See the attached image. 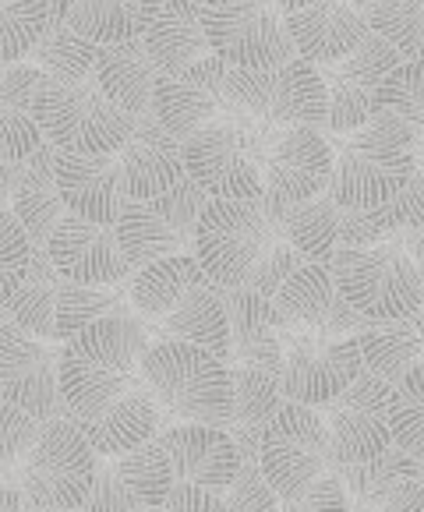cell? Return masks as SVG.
I'll list each match as a JSON object with an SVG mask.
<instances>
[{
	"instance_id": "18",
	"label": "cell",
	"mask_w": 424,
	"mask_h": 512,
	"mask_svg": "<svg viewBox=\"0 0 424 512\" xmlns=\"http://www.w3.org/2000/svg\"><path fill=\"white\" fill-rule=\"evenodd\" d=\"M227 71L230 64L216 53H209L205 61L191 64L181 75H170L156 85V99H152V113L174 131L181 142H188L195 131L205 124L230 117L227 103Z\"/></svg>"
},
{
	"instance_id": "19",
	"label": "cell",
	"mask_w": 424,
	"mask_h": 512,
	"mask_svg": "<svg viewBox=\"0 0 424 512\" xmlns=\"http://www.w3.org/2000/svg\"><path fill=\"white\" fill-rule=\"evenodd\" d=\"M53 265L71 283H124L135 276L114 223H92L82 216H64V223L53 230L50 244Z\"/></svg>"
},
{
	"instance_id": "57",
	"label": "cell",
	"mask_w": 424,
	"mask_h": 512,
	"mask_svg": "<svg viewBox=\"0 0 424 512\" xmlns=\"http://www.w3.org/2000/svg\"><path fill=\"white\" fill-rule=\"evenodd\" d=\"M354 4H357V8L368 11V8H375V4H382V0H354Z\"/></svg>"
},
{
	"instance_id": "26",
	"label": "cell",
	"mask_w": 424,
	"mask_h": 512,
	"mask_svg": "<svg viewBox=\"0 0 424 512\" xmlns=\"http://www.w3.org/2000/svg\"><path fill=\"white\" fill-rule=\"evenodd\" d=\"M287 29L297 57H308L318 68L354 53L371 36L368 11L354 0H315L301 11H287Z\"/></svg>"
},
{
	"instance_id": "20",
	"label": "cell",
	"mask_w": 424,
	"mask_h": 512,
	"mask_svg": "<svg viewBox=\"0 0 424 512\" xmlns=\"http://www.w3.org/2000/svg\"><path fill=\"white\" fill-rule=\"evenodd\" d=\"M159 445L167 449L177 484H198V488L227 491L244 467L234 435L212 424H174L159 431Z\"/></svg>"
},
{
	"instance_id": "25",
	"label": "cell",
	"mask_w": 424,
	"mask_h": 512,
	"mask_svg": "<svg viewBox=\"0 0 424 512\" xmlns=\"http://www.w3.org/2000/svg\"><path fill=\"white\" fill-rule=\"evenodd\" d=\"M280 315L294 325H308L318 332H361L364 315L347 301L329 265L304 262L273 297Z\"/></svg>"
},
{
	"instance_id": "53",
	"label": "cell",
	"mask_w": 424,
	"mask_h": 512,
	"mask_svg": "<svg viewBox=\"0 0 424 512\" xmlns=\"http://www.w3.org/2000/svg\"><path fill=\"white\" fill-rule=\"evenodd\" d=\"M0 512H29V502H25L22 488L4 484V491H0Z\"/></svg>"
},
{
	"instance_id": "40",
	"label": "cell",
	"mask_w": 424,
	"mask_h": 512,
	"mask_svg": "<svg viewBox=\"0 0 424 512\" xmlns=\"http://www.w3.org/2000/svg\"><path fill=\"white\" fill-rule=\"evenodd\" d=\"M68 25L96 46L138 39V32H142V0H71Z\"/></svg>"
},
{
	"instance_id": "35",
	"label": "cell",
	"mask_w": 424,
	"mask_h": 512,
	"mask_svg": "<svg viewBox=\"0 0 424 512\" xmlns=\"http://www.w3.org/2000/svg\"><path fill=\"white\" fill-rule=\"evenodd\" d=\"M333 474L343 481L350 495V505H371L382 502V498L396 495L403 484L421 481L424 463L410 452H403L400 445H389L386 452L371 456L364 463H343V467H333Z\"/></svg>"
},
{
	"instance_id": "49",
	"label": "cell",
	"mask_w": 424,
	"mask_h": 512,
	"mask_svg": "<svg viewBox=\"0 0 424 512\" xmlns=\"http://www.w3.org/2000/svg\"><path fill=\"white\" fill-rule=\"evenodd\" d=\"M50 75H46L39 64L18 61L8 64L4 75H0V106H11V110H36L39 92L46 89Z\"/></svg>"
},
{
	"instance_id": "14",
	"label": "cell",
	"mask_w": 424,
	"mask_h": 512,
	"mask_svg": "<svg viewBox=\"0 0 424 512\" xmlns=\"http://www.w3.org/2000/svg\"><path fill=\"white\" fill-rule=\"evenodd\" d=\"M0 403H11L43 424L71 414L61 392V350L15 322L0 325Z\"/></svg>"
},
{
	"instance_id": "47",
	"label": "cell",
	"mask_w": 424,
	"mask_h": 512,
	"mask_svg": "<svg viewBox=\"0 0 424 512\" xmlns=\"http://www.w3.org/2000/svg\"><path fill=\"white\" fill-rule=\"evenodd\" d=\"M223 498H227L230 512H280L283 509V498L276 495L273 484L265 481L262 463L258 460H244L241 474L223 491Z\"/></svg>"
},
{
	"instance_id": "56",
	"label": "cell",
	"mask_w": 424,
	"mask_h": 512,
	"mask_svg": "<svg viewBox=\"0 0 424 512\" xmlns=\"http://www.w3.org/2000/svg\"><path fill=\"white\" fill-rule=\"evenodd\" d=\"M198 8H220V4H234V0H195Z\"/></svg>"
},
{
	"instance_id": "22",
	"label": "cell",
	"mask_w": 424,
	"mask_h": 512,
	"mask_svg": "<svg viewBox=\"0 0 424 512\" xmlns=\"http://www.w3.org/2000/svg\"><path fill=\"white\" fill-rule=\"evenodd\" d=\"M57 188L64 195L71 216L92 219V223H117L121 209L128 202L121 177V159L117 152H68L57 149Z\"/></svg>"
},
{
	"instance_id": "55",
	"label": "cell",
	"mask_w": 424,
	"mask_h": 512,
	"mask_svg": "<svg viewBox=\"0 0 424 512\" xmlns=\"http://www.w3.org/2000/svg\"><path fill=\"white\" fill-rule=\"evenodd\" d=\"M414 156H417V166H424V135L414 131Z\"/></svg>"
},
{
	"instance_id": "21",
	"label": "cell",
	"mask_w": 424,
	"mask_h": 512,
	"mask_svg": "<svg viewBox=\"0 0 424 512\" xmlns=\"http://www.w3.org/2000/svg\"><path fill=\"white\" fill-rule=\"evenodd\" d=\"M121 159V177L128 198H152L167 195L174 184H181L188 177L184 166V142L167 131V124L159 121L156 113H142L131 131V138L124 142V149L117 152Z\"/></svg>"
},
{
	"instance_id": "27",
	"label": "cell",
	"mask_w": 424,
	"mask_h": 512,
	"mask_svg": "<svg viewBox=\"0 0 424 512\" xmlns=\"http://www.w3.org/2000/svg\"><path fill=\"white\" fill-rule=\"evenodd\" d=\"M230 311V354L227 364L262 371H283V315L273 297L255 290H227Z\"/></svg>"
},
{
	"instance_id": "41",
	"label": "cell",
	"mask_w": 424,
	"mask_h": 512,
	"mask_svg": "<svg viewBox=\"0 0 424 512\" xmlns=\"http://www.w3.org/2000/svg\"><path fill=\"white\" fill-rule=\"evenodd\" d=\"M368 22L403 61H424V0H382L368 8Z\"/></svg>"
},
{
	"instance_id": "9",
	"label": "cell",
	"mask_w": 424,
	"mask_h": 512,
	"mask_svg": "<svg viewBox=\"0 0 424 512\" xmlns=\"http://www.w3.org/2000/svg\"><path fill=\"white\" fill-rule=\"evenodd\" d=\"M32 113L50 145L68 152H92V156L121 152L138 124V117H131L106 96L96 75L85 82L50 78Z\"/></svg>"
},
{
	"instance_id": "51",
	"label": "cell",
	"mask_w": 424,
	"mask_h": 512,
	"mask_svg": "<svg viewBox=\"0 0 424 512\" xmlns=\"http://www.w3.org/2000/svg\"><path fill=\"white\" fill-rule=\"evenodd\" d=\"M163 509L167 512H230V505L220 491L198 488V484H174V491H170Z\"/></svg>"
},
{
	"instance_id": "5",
	"label": "cell",
	"mask_w": 424,
	"mask_h": 512,
	"mask_svg": "<svg viewBox=\"0 0 424 512\" xmlns=\"http://www.w3.org/2000/svg\"><path fill=\"white\" fill-rule=\"evenodd\" d=\"M145 382L163 414V428L174 424H212L230 428L234 421V371L220 354L198 343L163 339L152 343L142 361Z\"/></svg>"
},
{
	"instance_id": "34",
	"label": "cell",
	"mask_w": 424,
	"mask_h": 512,
	"mask_svg": "<svg viewBox=\"0 0 424 512\" xmlns=\"http://www.w3.org/2000/svg\"><path fill=\"white\" fill-rule=\"evenodd\" d=\"M138 315L135 301H131V279L124 283H61V297H57V336L68 343L89 325L103 322V318H128Z\"/></svg>"
},
{
	"instance_id": "37",
	"label": "cell",
	"mask_w": 424,
	"mask_h": 512,
	"mask_svg": "<svg viewBox=\"0 0 424 512\" xmlns=\"http://www.w3.org/2000/svg\"><path fill=\"white\" fill-rule=\"evenodd\" d=\"M71 0H8L0 11V61L4 68L18 61H29V53L39 39L50 32V25L68 15Z\"/></svg>"
},
{
	"instance_id": "8",
	"label": "cell",
	"mask_w": 424,
	"mask_h": 512,
	"mask_svg": "<svg viewBox=\"0 0 424 512\" xmlns=\"http://www.w3.org/2000/svg\"><path fill=\"white\" fill-rule=\"evenodd\" d=\"M329 272L368 322L417 315L424 304V265L400 241L336 248Z\"/></svg>"
},
{
	"instance_id": "44",
	"label": "cell",
	"mask_w": 424,
	"mask_h": 512,
	"mask_svg": "<svg viewBox=\"0 0 424 512\" xmlns=\"http://www.w3.org/2000/svg\"><path fill=\"white\" fill-rule=\"evenodd\" d=\"M36 241L11 209L0 212V304L8 301L36 262Z\"/></svg>"
},
{
	"instance_id": "46",
	"label": "cell",
	"mask_w": 424,
	"mask_h": 512,
	"mask_svg": "<svg viewBox=\"0 0 424 512\" xmlns=\"http://www.w3.org/2000/svg\"><path fill=\"white\" fill-rule=\"evenodd\" d=\"M43 428L46 424L39 417L25 414L11 403H0V463H4V470H15L36 449Z\"/></svg>"
},
{
	"instance_id": "3",
	"label": "cell",
	"mask_w": 424,
	"mask_h": 512,
	"mask_svg": "<svg viewBox=\"0 0 424 512\" xmlns=\"http://www.w3.org/2000/svg\"><path fill=\"white\" fill-rule=\"evenodd\" d=\"M131 301L152 343L181 339L209 347L227 361L230 311L227 287L202 269L198 255H174L131 276Z\"/></svg>"
},
{
	"instance_id": "15",
	"label": "cell",
	"mask_w": 424,
	"mask_h": 512,
	"mask_svg": "<svg viewBox=\"0 0 424 512\" xmlns=\"http://www.w3.org/2000/svg\"><path fill=\"white\" fill-rule=\"evenodd\" d=\"M329 435H333L336 467L364 463L393 445V382L364 368L347 392H340L326 407Z\"/></svg>"
},
{
	"instance_id": "12",
	"label": "cell",
	"mask_w": 424,
	"mask_h": 512,
	"mask_svg": "<svg viewBox=\"0 0 424 512\" xmlns=\"http://www.w3.org/2000/svg\"><path fill=\"white\" fill-rule=\"evenodd\" d=\"M265 481L273 484L283 502H294L315 481L333 474V435H329L326 414L304 403H283L276 421L269 424L258 449Z\"/></svg>"
},
{
	"instance_id": "16",
	"label": "cell",
	"mask_w": 424,
	"mask_h": 512,
	"mask_svg": "<svg viewBox=\"0 0 424 512\" xmlns=\"http://www.w3.org/2000/svg\"><path fill=\"white\" fill-rule=\"evenodd\" d=\"M396 64H403L396 46H389L379 32H371L354 53L318 68L329 92L326 128L333 135L357 131L361 124H368L379 113V89Z\"/></svg>"
},
{
	"instance_id": "50",
	"label": "cell",
	"mask_w": 424,
	"mask_h": 512,
	"mask_svg": "<svg viewBox=\"0 0 424 512\" xmlns=\"http://www.w3.org/2000/svg\"><path fill=\"white\" fill-rule=\"evenodd\" d=\"M280 512H350V495L343 488V481L336 474H326L322 481H315L301 498L283 502Z\"/></svg>"
},
{
	"instance_id": "42",
	"label": "cell",
	"mask_w": 424,
	"mask_h": 512,
	"mask_svg": "<svg viewBox=\"0 0 424 512\" xmlns=\"http://www.w3.org/2000/svg\"><path fill=\"white\" fill-rule=\"evenodd\" d=\"M393 445L424 463V361L393 385Z\"/></svg>"
},
{
	"instance_id": "60",
	"label": "cell",
	"mask_w": 424,
	"mask_h": 512,
	"mask_svg": "<svg viewBox=\"0 0 424 512\" xmlns=\"http://www.w3.org/2000/svg\"><path fill=\"white\" fill-rule=\"evenodd\" d=\"M421 484H424V474H421Z\"/></svg>"
},
{
	"instance_id": "4",
	"label": "cell",
	"mask_w": 424,
	"mask_h": 512,
	"mask_svg": "<svg viewBox=\"0 0 424 512\" xmlns=\"http://www.w3.org/2000/svg\"><path fill=\"white\" fill-rule=\"evenodd\" d=\"M333 181L326 195L343 209H375L400 195L417 174L414 128L393 110H379L357 131L329 138Z\"/></svg>"
},
{
	"instance_id": "39",
	"label": "cell",
	"mask_w": 424,
	"mask_h": 512,
	"mask_svg": "<svg viewBox=\"0 0 424 512\" xmlns=\"http://www.w3.org/2000/svg\"><path fill=\"white\" fill-rule=\"evenodd\" d=\"M117 470H121L124 484H128V491L135 495V502L142 505V509H163L177 484L170 456H167V449L159 445V438H149V442L121 452V456H117Z\"/></svg>"
},
{
	"instance_id": "33",
	"label": "cell",
	"mask_w": 424,
	"mask_h": 512,
	"mask_svg": "<svg viewBox=\"0 0 424 512\" xmlns=\"http://www.w3.org/2000/svg\"><path fill=\"white\" fill-rule=\"evenodd\" d=\"M64 276L53 265L50 251L39 248L36 262H32L29 276L22 279V287L0 304L4 308V322H15L29 336H39L46 343H61L57 336V297H61Z\"/></svg>"
},
{
	"instance_id": "30",
	"label": "cell",
	"mask_w": 424,
	"mask_h": 512,
	"mask_svg": "<svg viewBox=\"0 0 424 512\" xmlns=\"http://www.w3.org/2000/svg\"><path fill=\"white\" fill-rule=\"evenodd\" d=\"M417 226H424V166H417V174L393 202L375 205V209H347L340 248H375L382 241L410 234Z\"/></svg>"
},
{
	"instance_id": "38",
	"label": "cell",
	"mask_w": 424,
	"mask_h": 512,
	"mask_svg": "<svg viewBox=\"0 0 424 512\" xmlns=\"http://www.w3.org/2000/svg\"><path fill=\"white\" fill-rule=\"evenodd\" d=\"M96 57L99 46L92 39H85L78 29L68 25V15H61L50 25L39 46L29 53V61L39 64L50 78L57 82H85L96 75Z\"/></svg>"
},
{
	"instance_id": "7",
	"label": "cell",
	"mask_w": 424,
	"mask_h": 512,
	"mask_svg": "<svg viewBox=\"0 0 424 512\" xmlns=\"http://www.w3.org/2000/svg\"><path fill=\"white\" fill-rule=\"evenodd\" d=\"M99 474V452L75 417L46 421L36 449L4 470V484L22 488L32 509H85Z\"/></svg>"
},
{
	"instance_id": "6",
	"label": "cell",
	"mask_w": 424,
	"mask_h": 512,
	"mask_svg": "<svg viewBox=\"0 0 424 512\" xmlns=\"http://www.w3.org/2000/svg\"><path fill=\"white\" fill-rule=\"evenodd\" d=\"M280 131L255 117L230 113L184 142V166L212 198H262L265 163Z\"/></svg>"
},
{
	"instance_id": "31",
	"label": "cell",
	"mask_w": 424,
	"mask_h": 512,
	"mask_svg": "<svg viewBox=\"0 0 424 512\" xmlns=\"http://www.w3.org/2000/svg\"><path fill=\"white\" fill-rule=\"evenodd\" d=\"M357 339H361L364 368L396 385L417 361H424V308L417 315L386 318V322L364 318Z\"/></svg>"
},
{
	"instance_id": "1",
	"label": "cell",
	"mask_w": 424,
	"mask_h": 512,
	"mask_svg": "<svg viewBox=\"0 0 424 512\" xmlns=\"http://www.w3.org/2000/svg\"><path fill=\"white\" fill-rule=\"evenodd\" d=\"M152 336L138 315L103 318L61 343V392L99 456H121L163 431L142 361Z\"/></svg>"
},
{
	"instance_id": "28",
	"label": "cell",
	"mask_w": 424,
	"mask_h": 512,
	"mask_svg": "<svg viewBox=\"0 0 424 512\" xmlns=\"http://www.w3.org/2000/svg\"><path fill=\"white\" fill-rule=\"evenodd\" d=\"M96 78L121 110L142 117V113H152V99H156V85L163 82V71L156 68L142 39H124V43L99 46Z\"/></svg>"
},
{
	"instance_id": "52",
	"label": "cell",
	"mask_w": 424,
	"mask_h": 512,
	"mask_svg": "<svg viewBox=\"0 0 424 512\" xmlns=\"http://www.w3.org/2000/svg\"><path fill=\"white\" fill-rule=\"evenodd\" d=\"M350 512H424V484L410 481V484H403L396 495L382 498V502L350 505Z\"/></svg>"
},
{
	"instance_id": "59",
	"label": "cell",
	"mask_w": 424,
	"mask_h": 512,
	"mask_svg": "<svg viewBox=\"0 0 424 512\" xmlns=\"http://www.w3.org/2000/svg\"><path fill=\"white\" fill-rule=\"evenodd\" d=\"M135 512H167V509H135Z\"/></svg>"
},
{
	"instance_id": "23",
	"label": "cell",
	"mask_w": 424,
	"mask_h": 512,
	"mask_svg": "<svg viewBox=\"0 0 424 512\" xmlns=\"http://www.w3.org/2000/svg\"><path fill=\"white\" fill-rule=\"evenodd\" d=\"M138 39L152 53L163 78L181 75L212 53L195 0H142V32Z\"/></svg>"
},
{
	"instance_id": "32",
	"label": "cell",
	"mask_w": 424,
	"mask_h": 512,
	"mask_svg": "<svg viewBox=\"0 0 424 512\" xmlns=\"http://www.w3.org/2000/svg\"><path fill=\"white\" fill-rule=\"evenodd\" d=\"M114 226H117V241H121L124 255H128L135 272L149 269V265L163 262V258L195 255L191 244L174 230V223L152 202H142V198H128L121 209V219Z\"/></svg>"
},
{
	"instance_id": "58",
	"label": "cell",
	"mask_w": 424,
	"mask_h": 512,
	"mask_svg": "<svg viewBox=\"0 0 424 512\" xmlns=\"http://www.w3.org/2000/svg\"><path fill=\"white\" fill-rule=\"evenodd\" d=\"M32 512H82V509H32Z\"/></svg>"
},
{
	"instance_id": "10",
	"label": "cell",
	"mask_w": 424,
	"mask_h": 512,
	"mask_svg": "<svg viewBox=\"0 0 424 512\" xmlns=\"http://www.w3.org/2000/svg\"><path fill=\"white\" fill-rule=\"evenodd\" d=\"M227 103L230 113L255 117L273 128H297V124L329 121V92L318 64L308 57L280 64V68H230L227 71Z\"/></svg>"
},
{
	"instance_id": "54",
	"label": "cell",
	"mask_w": 424,
	"mask_h": 512,
	"mask_svg": "<svg viewBox=\"0 0 424 512\" xmlns=\"http://www.w3.org/2000/svg\"><path fill=\"white\" fill-rule=\"evenodd\" d=\"M283 11H301V8H308V4H315V0H276Z\"/></svg>"
},
{
	"instance_id": "45",
	"label": "cell",
	"mask_w": 424,
	"mask_h": 512,
	"mask_svg": "<svg viewBox=\"0 0 424 512\" xmlns=\"http://www.w3.org/2000/svg\"><path fill=\"white\" fill-rule=\"evenodd\" d=\"M46 145V135L39 128L32 110H11L0 106V159L4 163H25Z\"/></svg>"
},
{
	"instance_id": "43",
	"label": "cell",
	"mask_w": 424,
	"mask_h": 512,
	"mask_svg": "<svg viewBox=\"0 0 424 512\" xmlns=\"http://www.w3.org/2000/svg\"><path fill=\"white\" fill-rule=\"evenodd\" d=\"M379 110H393L424 135V61H403L389 71L379 89Z\"/></svg>"
},
{
	"instance_id": "13",
	"label": "cell",
	"mask_w": 424,
	"mask_h": 512,
	"mask_svg": "<svg viewBox=\"0 0 424 512\" xmlns=\"http://www.w3.org/2000/svg\"><path fill=\"white\" fill-rule=\"evenodd\" d=\"M202 25L212 53L230 68L265 71L297 57L287 11L276 0H234L220 8H202Z\"/></svg>"
},
{
	"instance_id": "48",
	"label": "cell",
	"mask_w": 424,
	"mask_h": 512,
	"mask_svg": "<svg viewBox=\"0 0 424 512\" xmlns=\"http://www.w3.org/2000/svg\"><path fill=\"white\" fill-rule=\"evenodd\" d=\"M135 509H142V505L135 502V495L124 484L121 470H117V456H99L96 484H92V495L82 512H135Z\"/></svg>"
},
{
	"instance_id": "29",
	"label": "cell",
	"mask_w": 424,
	"mask_h": 512,
	"mask_svg": "<svg viewBox=\"0 0 424 512\" xmlns=\"http://www.w3.org/2000/svg\"><path fill=\"white\" fill-rule=\"evenodd\" d=\"M230 371H234V421H230L227 431L234 435L244 460H258L265 431L276 421L287 396H283L276 371L241 368V364H234Z\"/></svg>"
},
{
	"instance_id": "2",
	"label": "cell",
	"mask_w": 424,
	"mask_h": 512,
	"mask_svg": "<svg viewBox=\"0 0 424 512\" xmlns=\"http://www.w3.org/2000/svg\"><path fill=\"white\" fill-rule=\"evenodd\" d=\"M195 255L227 290L276 297L308 258L290 244L283 216L265 198H209L198 219Z\"/></svg>"
},
{
	"instance_id": "11",
	"label": "cell",
	"mask_w": 424,
	"mask_h": 512,
	"mask_svg": "<svg viewBox=\"0 0 424 512\" xmlns=\"http://www.w3.org/2000/svg\"><path fill=\"white\" fill-rule=\"evenodd\" d=\"M364 371L361 339L354 332H318L283 318L280 385L290 403L326 407Z\"/></svg>"
},
{
	"instance_id": "17",
	"label": "cell",
	"mask_w": 424,
	"mask_h": 512,
	"mask_svg": "<svg viewBox=\"0 0 424 512\" xmlns=\"http://www.w3.org/2000/svg\"><path fill=\"white\" fill-rule=\"evenodd\" d=\"M333 181V145L311 124L283 128L265 163V205L283 216L287 209L326 195Z\"/></svg>"
},
{
	"instance_id": "24",
	"label": "cell",
	"mask_w": 424,
	"mask_h": 512,
	"mask_svg": "<svg viewBox=\"0 0 424 512\" xmlns=\"http://www.w3.org/2000/svg\"><path fill=\"white\" fill-rule=\"evenodd\" d=\"M57 145L46 142L25 163H4V195H8V209L22 219L36 248H46L53 230L64 223L68 205L57 188Z\"/></svg>"
},
{
	"instance_id": "36",
	"label": "cell",
	"mask_w": 424,
	"mask_h": 512,
	"mask_svg": "<svg viewBox=\"0 0 424 512\" xmlns=\"http://www.w3.org/2000/svg\"><path fill=\"white\" fill-rule=\"evenodd\" d=\"M343 209L340 202H333L329 195H318L311 202H301L294 209L283 212V226L287 237L308 262L329 265L340 248V230H343Z\"/></svg>"
},
{
	"instance_id": "61",
	"label": "cell",
	"mask_w": 424,
	"mask_h": 512,
	"mask_svg": "<svg viewBox=\"0 0 424 512\" xmlns=\"http://www.w3.org/2000/svg\"><path fill=\"white\" fill-rule=\"evenodd\" d=\"M421 308H424V304H421Z\"/></svg>"
}]
</instances>
